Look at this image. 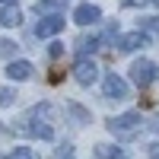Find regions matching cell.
I'll list each match as a JSON object with an SVG mask.
<instances>
[{
	"instance_id": "cell-1",
	"label": "cell",
	"mask_w": 159,
	"mask_h": 159,
	"mask_svg": "<svg viewBox=\"0 0 159 159\" xmlns=\"http://www.w3.org/2000/svg\"><path fill=\"white\" fill-rule=\"evenodd\" d=\"M140 111H124V115H118V118H111L108 121V130L115 137H130V134H137L140 130Z\"/></svg>"
},
{
	"instance_id": "cell-2",
	"label": "cell",
	"mask_w": 159,
	"mask_h": 159,
	"mask_svg": "<svg viewBox=\"0 0 159 159\" xmlns=\"http://www.w3.org/2000/svg\"><path fill=\"white\" fill-rule=\"evenodd\" d=\"M156 76H159V67H156L153 61H143V57H140V61L130 64V80H134L140 89H143V86H150Z\"/></svg>"
},
{
	"instance_id": "cell-3",
	"label": "cell",
	"mask_w": 159,
	"mask_h": 159,
	"mask_svg": "<svg viewBox=\"0 0 159 159\" xmlns=\"http://www.w3.org/2000/svg\"><path fill=\"white\" fill-rule=\"evenodd\" d=\"M102 96L105 99H124L127 96V83L118 73H108V76L102 80Z\"/></svg>"
},
{
	"instance_id": "cell-4",
	"label": "cell",
	"mask_w": 159,
	"mask_h": 159,
	"mask_svg": "<svg viewBox=\"0 0 159 159\" xmlns=\"http://www.w3.org/2000/svg\"><path fill=\"white\" fill-rule=\"evenodd\" d=\"M73 76H76L83 86H89V83H96V76H99V67H96V64H92L89 57H80V61L73 64Z\"/></svg>"
},
{
	"instance_id": "cell-5",
	"label": "cell",
	"mask_w": 159,
	"mask_h": 159,
	"mask_svg": "<svg viewBox=\"0 0 159 159\" xmlns=\"http://www.w3.org/2000/svg\"><path fill=\"white\" fill-rule=\"evenodd\" d=\"M73 19H76L80 25H92V22L102 19V10H99L96 3H80V7L73 10Z\"/></svg>"
},
{
	"instance_id": "cell-6",
	"label": "cell",
	"mask_w": 159,
	"mask_h": 159,
	"mask_svg": "<svg viewBox=\"0 0 159 159\" xmlns=\"http://www.w3.org/2000/svg\"><path fill=\"white\" fill-rule=\"evenodd\" d=\"M64 29V16H45L42 22L35 25V35L38 38H48V35H57Z\"/></svg>"
},
{
	"instance_id": "cell-7",
	"label": "cell",
	"mask_w": 159,
	"mask_h": 159,
	"mask_svg": "<svg viewBox=\"0 0 159 159\" xmlns=\"http://www.w3.org/2000/svg\"><path fill=\"white\" fill-rule=\"evenodd\" d=\"M143 45H147V32H127V35L118 38V48L121 51H137Z\"/></svg>"
},
{
	"instance_id": "cell-8",
	"label": "cell",
	"mask_w": 159,
	"mask_h": 159,
	"mask_svg": "<svg viewBox=\"0 0 159 159\" xmlns=\"http://www.w3.org/2000/svg\"><path fill=\"white\" fill-rule=\"evenodd\" d=\"M7 76L10 80H29L32 76V64L29 61H13L10 67H7Z\"/></svg>"
},
{
	"instance_id": "cell-9",
	"label": "cell",
	"mask_w": 159,
	"mask_h": 159,
	"mask_svg": "<svg viewBox=\"0 0 159 159\" xmlns=\"http://www.w3.org/2000/svg\"><path fill=\"white\" fill-rule=\"evenodd\" d=\"M19 19H22V13L16 7H3L0 10V25H7V29L10 25H19Z\"/></svg>"
},
{
	"instance_id": "cell-10",
	"label": "cell",
	"mask_w": 159,
	"mask_h": 159,
	"mask_svg": "<svg viewBox=\"0 0 159 159\" xmlns=\"http://www.w3.org/2000/svg\"><path fill=\"white\" fill-rule=\"evenodd\" d=\"M3 159H38V156H35V150H32V147H16L13 153H7Z\"/></svg>"
},
{
	"instance_id": "cell-11",
	"label": "cell",
	"mask_w": 159,
	"mask_h": 159,
	"mask_svg": "<svg viewBox=\"0 0 159 159\" xmlns=\"http://www.w3.org/2000/svg\"><path fill=\"white\" fill-rule=\"evenodd\" d=\"M38 13H51V10H64V0H38L35 3Z\"/></svg>"
},
{
	"instance_id": "cell-12",
	"label": "cell",
	"mask_w": 159,
	"mask_h": 159,
	"mask_svg": "<svg viewBox=\"0 0 159 159\" xmlns=\"http://www.w3.org/2000/svg\"><path fill=\"white\" fill-rule=\"evenodd\" d=\"M76 45H80V57H86L89 51H96V48H99V38H80Z\"/></svg>"
},
{
	"instance_id": "cell-13",
	"label": "cell",
	"mask_w": 159,
	"mask_h": 159,
	"mask_svg": "<svg viewBox=\"0 0 159 159\" xmlns=\"http://www.w3.org/2000/svg\"><path fill=\"white\" fill-rule=\"evenodd\" d=\"M96 156H102V159H121V147H99Z\"/></svg>"
},
{
	"instance_id": "cell-14",
	"label": "cell",
	"mask_w": 159,
	"mask_h": 159,
	"mask_svg": "<svg viewBox=\"0 0 159 159\" xmlns=\"http://www.w3.org/2000/svg\"><path fill=\"white\" fill-rule=\"evenodd\" d=\"M16 102V92H13L10 86H0V108H7V105Z\"/></svg>"
},
{
	"instance_id": "cell-15",
	"label": "cell",
	"mask_w": 159,
	"mask_h": 159,
	"mask_svg": "<svg viewBox=\"0 0 159 159\" xmlns=\"http://www.w3.org/2000/svg\"><path fill=\"white\" fill-rule=\"evenodd\" d=\"M143 25H147L153 35H159V19H143Z\"/></svg>"
},
{
	"instance_id": "cell-16",
	"label": "cell",
	"mask_w": 159,
	"mask_h": 159,
	"mask_svg": "<svg viewBox=\"0 0 159 159\" xmlns=\"http://www.w3.org/2000/svg\"><path fill=\"white\" fill-rule=\"evenodd\" d=\"M70 111H73V115H76V118H80V121H89V115H86V111H83V108H80V105H70Z\"/></svg>"
},
{
	"instance_id": "cell-17",
	"label": "cell",
	"mask_w": 159,
	"mask_h": 159,
	"mask_svg": "<svg viewBox=\"0 0 159 159\" xmlns=\"http://www.w3.org/2000/svg\"><path fill=\"white\" fill-rule=\"evenodd\" d=\"M150 159H159V143H153V147H150Z\"/></svg>"
},
{
	"instance_id": "cell-18",
	"label": "cell",
	"mask_w": 159,
	"mask_h": 159,
	"mask_svg": "<svg viewBox=\"0 0 159 159\" xmlns=\"http://www.w3.org/2000/svg\"><path fill=\"white\" fill-rule=\"evenodd\" d=\"M150 127H153V130H159V118H156V121H153V124H150Z\"/></svg>"
},
{
	"instance_id": "cell-19",
	"label": "cell",
	"mask_w": 159,
	"mask_h": 159,
	"mask_svg": "<svg viewBox=\"0 0 159 159\" xmlns=\"http://www.w3.org/2000/svg\"><path fill=\"white\" fill-rule=\"evenodd\" d=\"M124 3H137V0H124ZM140 3H143V0H140Z\"/></svg>"
},
{
	"instance_id": "cell-20",
	"label": "cell",
	"mask_w": 159,
	"mask_h": 159,
	"mask_svg": "<svg viewBox=\"0 0 159 159\" xmlns=\"http://www.w3.org/2000/svg\"><path fill=\"white\" fill-rule=\"evenodd\" d=\"M0 3H10V0H0Z\"/></svg>"
}]
</instances>
